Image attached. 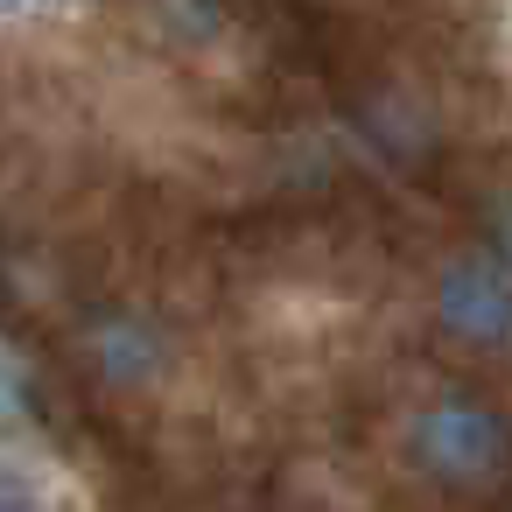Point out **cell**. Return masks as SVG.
Listing matches in <instances>:
<instances>
[{
    "mask_svg": "<svg viewBox=\"0 0 512 512\" xmlns=\"http://www.w3.org/2000/svg\"><path fill=\"white\" fill-rule=\"evenodd\" d=\"M400 456L421 484L449 498H498L512 491V421L477 393H435L407 414Z\"/></svg>",
    "mask_w": 512,
    "mask_h": 512,
    "instance_id": "obj_1",
    "label": "cell"
},
{
    "mask_svg": "<svg viewBox=\"0 0 512 512\" xmlns=\"http://www.w3.org/2000/svg\"><path fill=\"white\" fill-rule=\"evenodd\" d=\"M435 323L470 358H512V274L463 253L435 281Z\"/></svg>",
    "mask_w": 512,
    "mask_h": 512,
    "instance_id": "obj_2",
    "label": "cell"
},
{
    "mask_svg": "<svg viewBox=\"0 0 512 512\" xmlns=\"http://www.w3.org/2000/svg\"><path fill=\"white\" fill-rule=\"evenodd\" d=\"M78 351H85L92 379H99V386H113V393L155 386V379H162V365H169L162 330H155L141 309H120V302H106V309H85V316H78Z\"/></svg>",
    "mask_w": 512,
    "mask_h": 512,
    "instance_id": "obj_3",
    "label": "cell"
},
{
    "mask_svg": "<svg viewBox=\"0 0 512 512\" xmlns=\"http://www.w3.org/2000/svg\"><path fill=\"white\" fill-rule=\"evenodd\" d=\"M141 15H148V29L169 43V50H204V43H218L225 36V0H141Z\"/></svg>",
    "mask_w": 512,
    "mask_h": 512,
    "instance_id": "obj_4",
    "label": "cell"
},
{
    "mask_svg": "<svg viewBox=\"0 0 512 512\" xmlns=\"http://www.w3.org/2000/svg\"><path fill=\"white\" fill-rule=\"evenodd\" d=\"M484 239H491V253H498L491 267H505V274H512V183L484 197Z\"/></svg>",
    "mask_w": 512,
    "mask_h": 512,
    "instance_id": "obj_5",
    "label": "cell"
},
{
    "mask_svg": "<svg viewBox=\"0 0 512 512\" xmlns=\"http://www.w3.org/2000/svg\"><path fill=\"white\" fill-rule=\"evenodd\" d=\"M8 8H22V0H0V15H8Z\"/></svg>",
    "mask_w": 512,
    "mask_h": 512,
    "instance_id": "obj_6",
    "label": "cell"
}]
</instances>
